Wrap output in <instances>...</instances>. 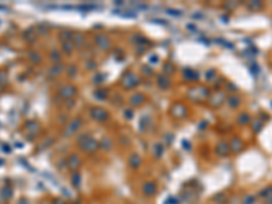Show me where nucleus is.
<instances>
[{"label": "nucleus", "instance_id": "1", "mask_svg": "<svg viewBox=\"0 0 272 204\" xmlns=\"http://www.w3.org/2000/svg\"><path fill=\"white\" fill-rule=\"evenodd\" d=\"M155 191H156V187L154 182H146V184L143 185V193H144V195L151 196L155 193Z\"/></svg>", "mask_w": 272, "mask_h": 204}, {"label": "nucleus", "instance_id": "2", "mask_svg": "<svg viewBox=\"0 0 272 204\" xmlns=\"http://www.w3.org/2000/svg\"><path fill=\"white\" fill-rule=\"evenodd\" d=\"M70 166L72 167V169H78V167L80 166V159L78 158L76 155H71L70 156Z\"/></svg>", "mask_w": 272, "mask_h": 204}, {"label": "nucleus", "instance_id": "3", "mask_svg": "<svg viewBox=\"0 0 272 204\" xmlns=\"http://www.w3.org/2000/svg\"><path fill=\"white\" fill-rule=\"evenodd\" d=\"M129 163H131L132 167H138L139 163H140V158H139L138 155H132L131 159H129Z\"/></svg>", "mask_w": 272, "mask_h": 204}]
</instances>
